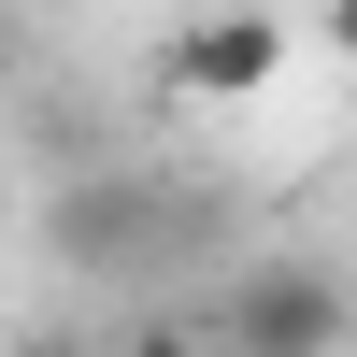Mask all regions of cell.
Returning <instances> with one entry per match:
<instances>
[{"label":"cell","mask_w":357,"mask_h":357,"mask_svg":"<svg viewBox=\"0 0 357 357\" xmlns=\"http://www.w3.org/2000/svg\"><path fill=\"white\" fill-rule=\"evenodd\" d=\"M229 357H343V329H357V301L314 257H257V272H229V301L200 314Z\"/></svg>","instance_id":"6da1fadb"},{"label":"cell","mask_w":357,"mask_h":357,"mask_svg":"<svg viewBox=\"0 0 357 357\" xmlns=\"http://www.w3.org/2000/svg\"><path fill=\"white\" fill-rule=\"evenodd\" d=\"M286 15H257V0H229V15H186L158 43V86H186V100H272L286 86Z\"/></svg>","instance_id":"7a4b0ae2"},{"label":"cell","mask_w":357,"mask_h":357,"mask_svg":"<svg viewBox=\"0 0 357 357\" xmlns=\"http://www.w3.org/2000/svg\"><path fill=\"white\" fill-rule=\"evenodd\" d=\"M114 357H229V343H215V329H200V314H143V329H129V343H114Z\"/></svg>","instance_id":"3957f363"},{"label":"cell","mask_w":357,"mask_h":357,"mask_svg":"<svg viewBox=\"0 0 357 357\" xmlns=\"http://www.w3.org/2000/svg\"><path fill=\"white\" fill-rule=\"evenodd\" d=\"M15 357H100V343H86V329H29Z\"/></svg>","instance_id":"277c9868"},{"label":"cell","mask_w":357,"mask_h":357,"mask_svg":"<svg viewBox=\"0 0 357 357\" xmlns=\"http://www.w3.org/2000/svg\"><path fill=\"white\" fill-rule=\"evenodd\" d=\"M329 57H343V72H357V0H329Z\"/></svg>","instance_id":"5b68a950"}]
</instances>
